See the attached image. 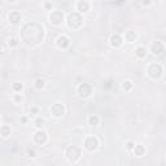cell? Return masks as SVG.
<instances>
[{
    "label": "cell",
    "mask_w": 166,
    "mask_h": 166,
    "mask_svg": "<svg viewBox=\"0 0 166 166\" xmlns=\"http://www.w3.org/2000/svg\"><path fill=\"white\" fill-rule=\"evenodd\" d=\"M83 23V18L80 17L79 13H70L69 17H67V25H69L70 29L77 30L82 26Z\"/></svg>",
    "instance_id": "1"
},
{
    "label": "cell",
    "mask_w": 166,
    "mask_h": 166,
    "mask_svg": "<svg viewBox=\"0 0 166 166\" xmlns=\"http://www.w3.org/2000/svg\"><path fill=\"white\" fill-rule=\"evenodd\" d=\"M147 73L152 79H158L162 75V67L160 64H151L147 69Z\"/></svg>",
    "instance_id": "2"
},
{
    "label": "cell",
    "mask_w": 166,
    "mask_h": 166,
    "mask_svg": "<svg viewBox=\"0 0 166 166\" xmlns=\"http://www.w3.org/2000/svg\"><path fill=\"white\" fill-rule=\"evenodd\" d=\"M65 154H66V157L69 158L70 161L75 162V161H78L80 158V149L77 147V145H70V147L66 149Z\"/></svg>",
    "instance_id": "3"
},
{
    "label": "cell",
    "mask_w": 166,
    "mask_h": 166,
    "mask_svg": "<svg viewBox=\"0 0 166 166\" xmlns=\"http://www.w3.org/2000/svg\"><path fill=\"white\" fill-rule=\"evenodd\" d=\"M91 94H92V87H91L88 83L79 84V87H78V95H79L80 97L86 99V97H90L91 96Z\"/></svg>",
    "instance_id": "4"
},
{
    "label": "cell",
    "mask_w": 166,
    "mask_h": 166,
    "mask_svg": "<svg viewBox=\"0 0 166 166\" xmlns=\"http://www.w3.org/2000/svg\"><path fill=\"white\" fill-rule=\"evenodd\" d=\"M64 21V13L60 11H53L49 14V22L52 25H60Z\"/></svg>",
    "instance_id": "5"
},
{
    "label": "cell",
    "mask_w": 166,
    "mask_h": 166,
    "mask_svg": "<svg viewBox=\"0 0 166 166\" xmlns=\"http://www.w3.org/2000/svg\"><path fill=\"white\" fill-rule=\"evenodd\" d=\"M97 145H99V140H97V138H95V136H88L86 140H84V148L90 152L96 149Z\"/></svg>",
    "instance_id": "6"
},
{
    "label": "cell",
    "mask_w": 166,
    "mask_h": 166,
    "mask_svg": "<svg viewBox=\"0 0 166 166\" xmlns=\"http://www.w3.org/2000/svg\"><path fill=\"white\" fill-rule=\"evenodd\" d=\"M51 113H52L53 117H61L64 113H65V107L60 103L53 104L52 108H51Z\"/></svg>",
    "instance_id": "7"
},
{
    "label": "cell",
    "mask_w": 166,
    "mask_h": 166,
    "mask_svg": "<svg viewBox=\"0 0 166 166\" xmlns=\"http://www.w3.org/2000/svg\"><path fill=\"white\" fill-rule=\"evenodd\" d=\"M56 43H57V47H59V48H61V49H66L67 47L70 46V40H69V38H67V36H65V35L59 36Z\"/></svg>",
    "instance_id": "8"
},
{
    "label": "cell",
    "mask_w": 166,
    "mask_h": 166,
    "mask_svg": "<svg viewBox=\"0 0 166 166\" xmlns=\"http://www.w3.org/2000/svg\"><path fill=\"white\" fill-rule=\"evenodd\" d=\"M34 140H35V143L36 144H44L46 141H47V134L44 133V131H38L35 135H34Z\"/></svg>",
    "instance_id": "9"
},
{
    "label": "cell",
    "mask_w": 166,
    "mask_h": 166,
    "mask_svg": "<svg viewBox=\"0 0 166 166\" xmlns=\"http://www.w3.org/2000/svg\"><path fill=\"white\" fill-rule=\"evenodd\" d=\"M77 9L79 13H86L90 11V3L88 0H80V1H78L77 4Z\"/></svg>",
    "instance_id": "10"
},
{
    "label": "cell",
    "mask_w": 166,
    "mask_h": 166,
    "mask_svg": "<svg viewBox=\"0 0 166 166\" xmlns=\"http://www.w3.org/2000/svg\"><path fill=\"white\" fill-rule=\"evenodd\" d=\"M151 52L153 53V55H161L162 52H164V44H162L161 42H154L153 44L151 46Z\"/></svg>",
    "instance_id": "11"
},
{
    "label": "cell",
    "mask_w": 166,
    "mask_h": 166,
    "mask_svg": "<svg viewBox=\"0 0 166 166\" xmlns=\"http://www.w3.org/2000/svg\"><path fill=\"white\" fill-rule=\"evenodd\" d=\"M21 18H22V16H21V13L20 12H11L9 13V16H8V20H9V22L13 23V25H17L20 21H21Z\"/></svg>",
    "instance_id": "12"
},
{
    "label": "cell",
    "mask_w": 166,
    "mask_h": 166,
    "mask_svg": "<svg viewBox=\"0 0 166 166\" xmlns=\"http://www.w3.org/2000/svg\"><path fill=\"white\" fill-rule=\"evenodd\" d=\"M122 38L118 34H114V35H112V38H110V46L112 47H114V48H118V47H121L122 46Z\"/></svg>",
    "instance_id": "13"
},
{
    "label": "cell",
    "mask_w": 166,
    "mask_h": 166,
    "mask_svg": "<svg viewBox=\"0 0 166 166\" xmlns=\"http://www.w3.org/2000/svg\"><path fill=\"white\" fill-rule=\"evenodd\" d=\"M0 134H1L3 138H8L9 135H11V127L8 126V125H3L1 128H0Z\"/></svg>",
    "instance_id": "14"
},
{
    "label": "cell",
    "mask_w": 166,
    "mask_h": 166,
    "mask_svg": "<svg viewBox=\"0 0 166 166\" xmlns=\"http://www.w3.org/2000/svg\"><path fill=\"white\" fill-rule=\"evenodd\" d=\"M134 153H135V156H138V157H141V156H144V153H145V148L143 145H135Z\"/></svg>",
    "instance_id": "15"
},
{
    "label": "cell",
    "mask_w": 166,
    "mask_h": 166,
    "mask_svg": "<svg viewBox=\"0 0 166 166\" xmlns=\"http://www.w3.org/2000/svg\"><path fill=\"white\" fill-rule=\"evenodd\" d=\"M135 55H136L139 59H143L147 55V49H145V47H138L136 49H135Z\"/></svg>",
    "instance_id": "16"
},
{
    "label": "cell",
    "mask_w": 166,
    "mask_h": 166,
    "mask_svg": "<svg viewBox=\"0 0 166 166\" xmlns=\"http://www.w3.org/2000/svg\"><path fill=\"white\" fill-rule=\"evenodd\" d=\"M125 38H126L127 42L133 43V42H135V40H136L138 35H136V33H135V31H127L126 35H125Z\"/></svg>",
    "instance_id": "17"
},
{
    "label": "cell",
    "mask_w": 166,
    "mask_h": 166,
    "mask_svg": "<svg viewBox=\"0 0 166 166\" xmlns=\"http://www.w3.org/2000/svg\"><path fill=\"white\" fill-rule=\"evenodd\" d=\"M34 84H35V87H36L38 90H42L43 87L46 86V80L42 79V78H36L35 82H34Z\"/></svg>",
    "instance_id": "18"
},
{
    "label": "cell",
    "mask_w": 166,
    "mask_h": 166,
    "mask_svg": "<svg viewBox=\"0 0 166 166\" xmlns=\"http://www.w3.org/2000/svg\"><path fill=\"white\" fill-rule=\"evenodd\" d=\"M99 122H100V120H99L97 116H90L88 117V123L91 125V126H97Z\"/></svg>",
    "instance_id": "19"
},
{
    "label": "cell",
    "mask_w": 166,
    "mask_h": 166,
    "mask_svg": "<svg viewBox=\"0 0 166 166\" xmlns=\"http://www.w3.org/2000/svg\"><path fill=\"white\" fill-rule=\"evenodd\" d=\"M131 88H133V82H131V80H125V82L122 83V90L130 91Z\"/></svg>",
    "instance_id": "20"
},
{
    "label": "cell",
    "mask_w": 166,
    "mask_h": 166,
    "mask_svg": "<svg viewBox=\"0 0 166 166\" xmlns=\"http://www.w3.org/2000/svg\"><path fill=\"white\" fill-rule=\"evenodd\" d=\"M22 88H23V84H22V83H20V82L13 83V86H12V90L14 91V92H21Z\"/></svg>",
    "instance_id": "21"
},
{
    "label": "cell",
    "mask_w": 166,
    "mask_h": 166,
    "mask_svg": "<svg viewBox=\"0 0 166 166\" xmlns=\"http://www.w3.org/2000/svg\"><path fill=\"white\" fill-rule=\"evenodd\" d=\"M44 125H46V121L43 120V118H36L35 120V126L38 128H42Z\"/></svg>",
    "instance_id": "22"
},
{
    "label": "cell",
    "mask_w": 166,
    "mask_h": 166,
    "mask_svg": "<svg viewBox=\"0 0 166 166\" xmlns=\"http://www.w3.org/2000/svg\"><path fill=\"white\" fill-rule=\"evenodd\" d=\"M8 44L11 47H16L17 44H18V39L17 38H11L9 39V42H8Z\"/></svg>",
    "instance_id": "23"
},
{
    "label": "cell",
    "mask_w": 166,
    "mask_h": 166,
    "mask_svg": "<svg viewBox=\"0 0 166 166\" xmlns=\"http://www.w3.org/2000/svg\"><path fill=\"white\" fill-rule=\"evenodd\" d=\"M134 148H135V144L133 143V141H127L126 149H127V151H134Z\"/></svg>",
    "instance_id": "24"
},
{
    "label": "cell",
    "mask_w": 166,
    "mask_h": 166,
    "mask_svg": "<svg viewBox=\"0 0 166 166\" xmlns=\"http://www.w3.org/2000/svg\"><path fill=\"white\" fill-rule=\"evenodd\" d=\"M28 156H29V157H31V158L36 157V153H35V151H34V149H29V151H28Z\"/></svg>",
    "instance_id": "25"
},
{
    "label": "cell",
    "mask_w": 166,
    "mask_h": 166,
    "mask_svg": "<svg viewBox=\"0 0 166 166\" xmlns=\"http://www.w3.org/2000/svg\"><path fill=\"white\" fill-rule=\"evenodd\" d=\"M14 101H16V103H20V101H22V96H20V94H16L14 95Z\"/></svg>",
    "instance_id": "26"
},
{
    "label": "cell",
    "mask_w": 166,
    "mask_h": 166,
    "mask_svg": "<svg viewBox=\"0 0 166 166\" xmlns=\"http://www.w3.org/2000/svg\"><path fill=\"white\" fill-rule=\"evenodd\" d=\"M141 4L145 5V7H148L151 4V0H141Z\"/></svg>",
    "instance_id": "27"
},
{
    "label": "cell",
    "mask_w": 166,
    "mask_h": 166,
    "mask_svg": "<svg viewBox=\"0 0 166 166\" xmlns=\"http://www.w3.org/2000/svg\"><path fill=\"white\" fill-rule=\"evenodd\" d=\"M7 1H9V3H14L16 0H7Z\"/></svg>",
    "instance_id": "28"
},
{
    "label": "cell",
    "mask_w": 166,
    "mask_h": 166,
    "mask_svg": "<svg viewBox=\"0 0 166 166\" xmlns=\"http://www.w3.org/2000/svg\"><path fill=\"white\" fill-rule=\"evenodd\" d=\"M118 1H126V0H118Z\"/></svg>",
    "instance_id": "29"
}]
</instances>
